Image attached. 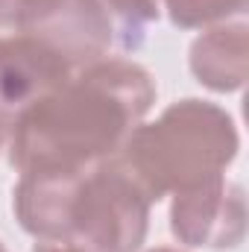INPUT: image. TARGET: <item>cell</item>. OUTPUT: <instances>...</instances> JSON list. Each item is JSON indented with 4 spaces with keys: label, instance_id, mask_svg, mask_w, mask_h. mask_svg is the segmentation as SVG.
Segmentation results:
<instances>
[{
    "label": "cell",
    "instance_id": "6",
    "mask_svg": "<svg viewBox=\"0 0 249 252\" xmlns=\"http://www.w3.org/2000/svg\"><path fill=\"white\" fill-rule=\"evenodd\" d=\"M73 64L35 35H0V106L12 115L56 91L73 76Z\"/></svg>",
    "mask_w": 249,
    "mask_h": 252
},
{
    "label": "cell",
    "instance_id": "13",
    "mask_svg": "<svg viewBox=\"0 0 249 252\" xmlns=\"http://www.w3.org/2000/svg\"><path fill=\"white\" fill-rule=\"evenodd\" d=\"M0 252H6V247H3V244H0Z\"/></svg>",
    "mask_w": 249,
    "mask_h": 252
},
{
    "label": "cell",
    "instance_id": "9",
    "mask_svg": "<svg viewBox=\"0 0 249 252\" xmlns=\"http://www.w3.org/2000/svg\"><path fill=\"white\" fill-rule=\"evenodd\" d=\"M164 9L179 30H202L241 18L247 12V0H164Z\"/></svg>",
    "mask_w": 249,
    "mask_h": 252
},
{
    "label": "cell",
    "instance_id": "4",
    "mask_svg": "<svg viewBox=\"0 0 249 252\" xmlns=\"http://www.w3.org/2000/svg\"><path fill=\"white\" fill-rule=\"evenodd\" d=\"M0 30L47 41L73 67L100 62L115 47V24L100 0H0Z\"/></svg>",
    "mask_w": 249,
    "mask_h": 252
},
{
    "label": "cell",
    "instance_id": "11",
    "mask_svg": "<svg viewBox=\"0 0 249 252\" xmlns=\"http://www.w3.org/2000/svg\"><path fill=\"white\" fill-rule=\"evenodd\" d=\"M12 112H6L3 106H0V150L9 144V132H12Z\"/></svg>",
    "mask_w": 249,
    "mask_h": 252
},
{
    "label": "cell",
    "instance_id": "1",
    "mask_svg": "<svg viewBox=\"0 0 249 252\" xmlns=\"http://www.w3.org/2000/svg\"><path fill=\"white\" fill-rule=\"evenodd\" d=\"M156 103V79L132 59H100L12 118L9 164L24 170H82L124 150Z\"/></svg>",
    "mask_w": 249,
    "mask_h": 252
},
{
    "label": "cell",
    "instance_id": "3",
    "mask_svg": "<svg viewBox=\"0 0 249 252\" xmlns=\"http://www.w3.org/2000/svg\"><path fill=\"white\" fill-rule=\"evenodd\" d=\"M153 199L118 156L79 170L67 208L62 241L88 252H138L147 241Z\"/></svg>",
    "mask_w": 249,
    "mask_h": 252
},
{
    "label": "cell",
    "instance_id": "2",
    "mask_svg": "<svg viewBox=\"0 0 249 252\" xmlns=\"http://www.w3.org/2000/svg\"><path fill=\"white\" fill-rule=\"evenodd\" d=\"M241 135L217 103L185 97L170 103L153 124H138L121 158L153 202L217 182L238 158Z\"/></svg>",
    "mask_w": 249,
    "mask_h": 252
},
{
    "label": "cell",
    "instance_id": "7",
    "mask_svg": "<svg viewBox=\"0 0 249 252\" xmlns=\"http://www.w3.org/2000/svg\"><path fill=\"white\" fill-rule=\"evenodd\" d=\"M247 21H226L208 27L190 44L193 76L220 94L238 91L247 82Z\"/></svg>",
    "mask_w": 249,
    "mask_h": 252
},
{
    "label": "cell",
    "instance_id": "10",
    "mask_svg": "<svg viewBox=\"0 0 249 252\" xmlns=\"http://www.w3.org/2000/svg\"><path fill=\"white\" fill-rule=\"evenodd\" d=\"M32 252H88L73 241H38Z\"/></svg>",
    "mask_w": 249,
    "mask_h": 252
},
{
    "label": "cell",
    "instance_id": "5",
    "mask_svg": "<svg viewBox=\"0 0 249 252\" xmlns=\"http://www.w3.org/2000/svg\"><path fill=\"white\" fill-rule=\"evenodd\" d=\"M170 232L196 250H235L247 238V196L226 176L173 196Z\"/></svg>",
    "mask_w": 249,
    "mask_h": 252
},
{
    "label": "cell",
    "instance_id": "8",
    "mask_svg": "<svg viewBox=\"0 0 249 252\" xmlns=\"http://www.w3.org/2000/svg\"><path fill=\"white\" fill-rule=\"evenodd\" d=\"M115 24V44L121 50H138L147 38L150 24L158 21V0H100Z\"/></svg>",
    "mask_w": 249,
    "mask_h": 252
},
{
    "label": "cell",
    "instance_id": "12",
    "mask_svg": "<svg viewBox=\"0 0 249 252\" xmlns=\"http://www.w3.org/2000/svg\"><path fill=\"white\" fill-rule=\"evenodd\" d=\"M150 252H182V250H173V247H156V250H150Z\"/></svg>",
    "mask_w": 249,
    "mask_h": 252
}]
</instances>
